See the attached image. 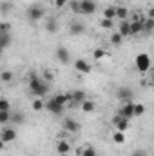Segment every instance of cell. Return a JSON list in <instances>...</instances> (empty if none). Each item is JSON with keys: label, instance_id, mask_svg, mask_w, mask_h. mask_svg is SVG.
Instances as JSON below:
<instances>
[{"label": "cell", "instance_id": "41", "mask_svg": "<svg viewBox=\"0 0 154 156\" xmlns=\"http://www.w3.org/2000/svg\"><path fill=\"white\" fill-rule=\"evenodd\" d=\"M2 51H4V47H0V55H2Z\"/></svg>", "mask_w": 154, "mask_h": 156}, {"label": "cell", "instance_id": "21", "mask_svg": "<svg viewBox=\"0 0 154 156\" xmlns=\"http://www.w3.org/2000/svg\"><path fill=\"white\" fill-rule=\"evenodd\" d=\"M142 26H143V33H151V31L154 29V18H147V16H143Z\"/></svg>", "mask_w": 154, "mask_h": 156}, {"label": "cell", "instance_id": "10", "mask_svg": "<svg viewBox=\"0 0 154 156\" xmlns=\"http://www.w3.org/2000/svg\"><path fill=\"white\" fill-rule=\"evenodd\" d=\"M113 123L116 125V131H121V133H125V131L129 129V120H127V118H123V116H114Z\"/></svg>", "mask_w": 154, "mask_h": 156}, {"label": "cell", "instance_id": "3", "mask_svg": "<svg viewBox=\"0 0 154 156\" xmlns=\"http://www.w3.org/2000/svg\"><path fill=\"white\" fill-rule=\"evenodd\" d=\"M134 64H136V69H138L140 73H147V71L151 69V56H149L147 53H140V55L136 56Z\"/></svg>", "mask_w": 154, "mask_h": 156}, {"label": "cell", "instance_id": "31", "mask_svg": "<svg viewBox=\"0 0 154 156\" xmlns=\"http://www.w3.org/2000/svg\"><path fill=\"white\" fill-rule=\"evenodd\" d=\"M121 42H123V38H121L120 33H113V35H111V44H113V45H120Z\"/></svg>", "mask_w": 154, "mask_h": 156}, {"label": "cell", "instance_id": "9", "mask_svg": "<svg viewBox=\"0 0 154 156\" xmlns=\"http://www.w3.org/2000/svg\"><path fill=\"white\" fill-rule=\"evenodd\" d=\"M75 69H76L78 73H82V75H87V73H91L93 67H91V64H89L87 60H82V58H80V60L75 62Z\"/></svg>", "mask_w": 154, "mask_h": 156}, {"label": "cell", "instance_id": "18", "mask_svg": "<svg viewBox=\"0 0 154 156\" xmlns=\"http://www.w3.org/2000/svg\"><path fill=\"white\" fill-rule=\"evenodd\" d=\"M9 122H11V123H16V125H22V123L26 122V115L20 113V111H15V113H11Z\"/></svg>", "mask_w": 154, "mask_h": 156}, {"label": "cell", "instance_id": "33", "mask_svg": "<svg viewBox=\"0 0 154 156\" xmlns=\"http://www.w3.org/2000/svg\"><path fill=\"white\" fill-rule=\"evenodd\" d=\"M0 80H2V82H11V80H13V73H11V71H4V73L0 75Z\"/></svg>", "mask_w": 154, "mask_h": 156}, {"label": "cell", "instance_id": "6", "mask_svg": "<svg viewBox=\"0 0 154 156\" xmlns=\"http://www.w3.org/2000/svg\"><path fill=\"white\" fill-rule=\"evenodd\" d=\"M44 109H47L49 113H53V115H58V116H60V115H64V109H65V107H64V105H60L54 98H51V100L44 105Z\"/></svg>", "mask_w": 154, "mask_h": 156}, {"label": "cell", "instance_id": "23", "mask_svg": "<svg viewBox=\"0 0 154 156\" xmlns=\"http://www.w3.org/2000/svg\"><path fill=\"white\" fill-rule=\"evenodd\" d=\"M127 16H129L127 7H123V5H116V18H118V20H127Z\"/></svg>", "mask_w": 154, "mask_h": 156}, {"label": "cell", "instance_id": "11", "mask_svg": "<svg viewBox=\"0 0 154 156\" xmlns=\"http://www.w3.org/2000/svg\"><path fill=\"white\" fill-rule=\"evenodd\" d=\"M56 58H58L62 64H69V62H71V53H69L65 47H58V49H56Z\"/></svg>", "mask_w": 154, "mask_h": 156}, {"label": "cell", "instance_id": "12", "mask_svg": "<svg viewBox=\"0 0 154 156\" xmlns=\"http://www.w3.org/2000/svg\"><path fill=\"white\" fill-rule=\"evenodd\" d=\"M118 33L121 35V38L131 37V20H121V22H120V29H118Z\"/></svg>", "mask_w": 154, "mask_h": 156}, {"label": "cell", "instance_id": "15", "mask_svg": "<svg viewBox=\"0 0 154 156\" xmlns=\"http://www.w3.org/2000/svg\"><path fill=\"white\" fill-rule=\"evenodd\" d=\"M69 31H71V35H73V37H78V35L85 33V26H83L82 22H71Z\"/></svg>", "mask_w": 154, "mask_h": 156}, {"label": "cell", "instance_id": "8", "mask_svg": "<svg viewBox=\"0 0 154 156\" xmlns=\"http://www.w3.org/2000/svg\"><path fill=\"white\" fill-rule=\"evenodd\" d=\"M62 127H64L65 133H78L80 131V123H78L75 118H65L64 123H62Z\"/></svg>", "mask_w": 154, "mask_h": 156}, {"label": "cell", "instance_id": "13", "mask_svg": "<svg viewBox=\"0 0 154 156\" xmlns=\"http://www.w3.org/2000/svg\"><path fill=\"white\" fill-rule=\"evenodd\" d=\"M60 105H64V107H67L69 104H73V100H71V93H62V94H56V96H53Z\"/></svg>", "mask_w": 154, "mask_h": 156}, {"label": "cell", "instance_id": "24", "mask_svg": "<svg viewBox=\"0 0 154 156\" xmlns=\"http://www.w3.org/2000/svg\"><path fill=\"white\" fill-rule=\"evenodd\" d=\"M76 153H78L80 156H98L96 149H93V147H80Z\"/></svg>", "mask_w": 154, "mask_h": 156}, {"label": "cell", "instance_id": "39", "mask_svg": "<svg viewBox=\"0 0 154 156\" xmlns=\"http://www.w3.org/2000/svg\"><path fill=\"white\" fill-rule=\"evenodd\" d=\"M132 156H145V153H143V151H136Z\"/></svg>", "mask_w": 154, "mask_h": 156}, {"label": "cell", "instance_id": "29", "mask_svg": "<svg viewBox=\"0 0 154 156\" xmlns=\"http://www.w3.org/2000/svg\"><path fill=\"white\" fill-rule=\"evenodd\" d=\"M145 113V105L143 104H134V116H142Z\"/></svg>", "mask_w": 154, "mask_h": 156}, {"label": "cell", "instance_id": "25", "mask_svg": "<svg viewBox=\"0 0 154 156\" xmlns=\"http://www.w3.org/2000/svg\"><path fill=\"white\" fill-rule=\"evenodd\" d=\"M103 18H107V20H114L116 18V5H113V7H105V11H103Z\"/></svg>", "mask_w": 154, "mask_h": 156}, {"label": "cell", "instance_id": "19", "mask_svg": "<svg viewBox=\"0 0 154 156\" xmlns=\"http://www.w3.org/2000/svg\"><path fill=\"white\" fill-rule=\"evenodd\" d=\"M45 31L47 33H56L58 31V20L56 18H49L45 22Z\"/></svg>", "mask_w": 154, "mask_h": 156}, {"label": "cell", "instance_id": "38", "mask_svg": "<svg viewBox=\"0 0 154 156\" xmlns=\"http://www.w3.org/2000/svg\"><path fill=\"white\" fill-rule=\"evenodd\" d=\"M147 18H154V9H152V7L149 9V13H147Z\"/></svg>", "mask_w": 154, "mask_h": 156}, {"label": "cell", "instance_id": "7", "mask_svg": "<svg viewBox=\"0 0 154 156\" xmlns=\"http://www.w3.org/2000/svg\"><path fill=\"white\" fill-rule=\"evenodd\" d=\"M0 140L4 144H9V142H15L16 140V131L13 127H4L2 133H0Z\"/></svg>", "mask_w": 154, "mask_h": 156}, {"label": "cell", "instance_id": "27", "mask_svg": "<svg viewBox=\"0 0 154 156\" xmlns=\"http://www.w3.org/2000/svg\"><path fill=\"white\" fill-rule=\"evenodd\" d=\"M113 140H114V144H125V133L116 131L114 134H113Z\"/></svg>", "mask_w": 154, "mask_h": 156}, {"label": "cell", "instance_id": "32", "mask_svg": "<svg viewBox=\"0 0 154 156\" xmlns=\"http://www.w3.org/2000/svg\"><path fill=\"white\" fill-rule=\"evenodd\" d=\"M113 24H114V22H113V20H107V18H102V20H100V26H102L103 29H113Z\"/></svg>", "mask_w": 154, "mask_h": 156}, {"label": "cell", "instance_id": "4", "mask_svg": "<svg viewBox=\"0 0 154 156\" xmlns=\"http://www.w3.org/2000/svg\"><path fill=\"white\" fill-rule=\"evenodd\" d=\"M44 15H45V11H44V7L42 5H29L27 7V18L31 20V22H38L44 18Z\"/></svg>", "mask_w": 154, "mask_h": 156}, {"label": "cell", "instance_id": "2", "mask_svg": "<svg viewBox=\"0 0 154 156\" xmlns=\"http://www.w3.org/2000/svg\"><path fill=\"white\" fill-rule=\"evenodd\" d=\"M71 7H73V11H76L80 15H93V13H96V2L94 0H78Z\"/></svg>", "mask_w": 154, "mask_h": 156}, {"label": "cell", "instance_id": "37", "mask_svg": "<svg viewBox=\"0 0 154 156\" xmlns=\"http://www.w3.org/2000/svg\"><path fill=\"white\" fill-rule=\"evenodd\" d=\"M44 80H45V82H51V80H53V78H54V75H53V73H51V71H45V73H44Z\"/></svg>", "mask_w": 154, "mask_h": 156}, {"label": "cell", "instance_id": "1", "mask_svg": "<svg viewBox=\"0 0 154 156\" xmlns=\"http://www.w3.org/2000/svg\"><path fill=\"white\" fill-rule=\"evenodd\" d=\"M29 89L37 98H42V96H45L49 93V82H45L38 75H31L29 76Z\"/></svg>", "mask_w": 154, "mask_h": 156}, {"label": "cell", "instance_id": "40", "mask_svg": "<svg viewBox=\"0 0 154 156\" xmlns=\"http://www.w3.org/2000/svg\"><path fill=\"white\" fill-rule=\"evenodd\" d=\"M4 145H5V144H4V142H2V140H0V151H2V149H4Z\"/></svg>", "mask_w": 154, "mask_h": 156}, {"label": "cell", "instance_id": "17", "mask_svg": "<svg viewBox=\"0 0 154 156\" xmlns=\"http://www.w3.org/2000/svg\"><path fill=\"white\" fill-rule=\"evenodd\" d=\"M140 33H143V26L140 20H132L131 22V37H138Z\"/></svg>", "mask_w": 154, "mask_h": 156}, {"label": "cell", "instance_id": "30", "mask_svg": "<svg viewBox=\"0 0 154 156\" xmlns=\"http://www.w3.org/2000/svg\"><path fill=\"white\" fill-rule=\"evenodd\" d=\"M2 111H11V104H9V100H5V98H0V113Z\"/></svg>", "mask_w": 154, "mask_h": 156}, {"label": "cell", "instance_id": "16", "mask_svg": "<svg viewBox=\"0 0 154 156\" xmlns=\"http://www.w3.org/2000/svg\"><path fill=\"white\" fill-rule=\"evenodd\" d=\"M118 98H120L121 102H131L132 91H131L129 87H120V89H118Z\"/></svg>", "mask_w": 154, "mask_h": 156}, {"label": "cell", "instance_id": "14", "mask_svg": "<svg viewBox=\"0 0 154 156\" xmlns=\"http://www.w3.org/2000/svg\"><path fill=\"white\" fill-rule=\"evenodd\" d=\"M56 151H58V154H62V156H65L67 153H71V144L67 142V140H60L58 142V145H56Z\"/></svg>", "mask_w": 154, "mask_h": 156}, {"label": "cell", "instance_id": "36", "mask_svg": "<svg viewBox=\"0 0 154 156\" xmlns=\"http://www.w3.org/2000/svg\"><path fill=\"white\" fill-rule=\"evenodd\" d=\"M67 2H69V0H54V5H56L58 9H62L64 5H67Z\"/></svg>", "mask_w": 154, "mask_h": 156}, {"label": "cell", "instance_id": "22", "mask_svg": "<svg viewBox=\"0 0 154 156\" xmlns=\"http://www.w3.org/2000/svg\"><path fill=\"white\" fill-rule=\"evenodd\" d=\"M71 100H73L75 104H82V102L85 100V93H83V91H80V89L73 91V93H71Z\"/></svg>", "mask_w": 154, "mask_h": 156}, {"label": "cell", "instance_id": "35", "mask_svg": "<svg viewBox=\"0 0 154 156\" xmlns=\"http://www.w3.org/2000/svg\"><path fill=\"white\" fill-rule=\"evenodd\" d=\"M103 56H105V51L103 49H96L94 51V60H102Z\"/></svg>", "mask_w": 154, "mask_h": 156}, {"label": "cell", "instance_id": "26", "mask_svg": "<svg viewBox=\"0 0 154 156\" xmlns=\"http://www.w3.org/2000/svg\"><path fill=\"white\" fill-rule=\"evenodd\" d=\"M11 44V35L9 33H0V47H7Z\"/></svg>", "mask_w": 154, "mask_h": 156}, {"label": "cell", "instance_id": "5", "mask_svg": "<svg viewBox=\"0 0 154 156\" xmlns=\"http://www.w3.org/2000/svg\"><path fill=\"white\" fill-rule=\"evenodd\" d=\"M118 116H123V118H127V120H131V118L134 116V104L132 102H123L121 107H120V111H118Z\"/></svg>", "mask_w": 154, "mask_h": 156}, {"label": "cell", "instance_id": "20", "mask_svg": "<svg viewBox=\"0 0 154 156\" xmlns=\"http://www.w3.org/2000/svg\"><path fill=\"white\" fill-rule=\"evenodd\" d=\"M80 105H82V111H83V113H93V111L96 109V104H94L93 100H87V98H85Z\"/></svg>", "mask_w": 154, "mask_h": 156}, {"label": "cell", "instance_id": "28", "mask_svg": "<svg viewBox=\"0 0 154 156\" xmlns=\"http://www.w3.org/2000/svg\"><path fill=\"white\" fill-rule=\"evenodd\" d=\"M9 118H11V111H2L0 113V123L2 125H7L9 123Z\"/></svg>", "mask_w": 154, "mask_h": 156}, {"label": "cell", "instance_id": "34", "mask_svg": "<svg viewBox=\"0 0 154 156\" xmlns=\"http://www.w3.org/2000/svg\"><path fill=\"white\" fill-rule=\"evenodd\" d=\"M44 105H45V104H44L40 98H37V100L33 102V109H35V111H42V109H44Z\"/></svg>", "mask_w": 154, "mask_h": 156}]
</instances>
